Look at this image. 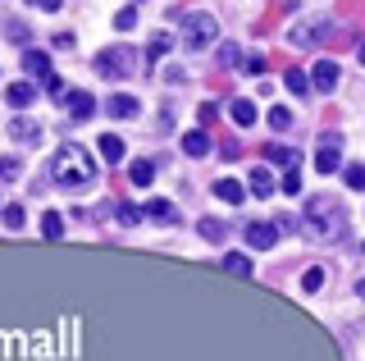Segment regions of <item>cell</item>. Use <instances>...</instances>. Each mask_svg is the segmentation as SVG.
I'll return each mask as SVG.
<instances>
[{
	"label": "cell",
	"instance_id": "obj_1",
	"mask_svg": "<svg viewBox=\"0 0 365 361\" xmlns=\"http://www.w3.org/2000/svg\"><path fill=\"white\" fill-rule=\"evenodd\" d=\"M302 229H306V238H315V243H342L347 238V210L329 193L311 197L306 201V215H302Z\"/></svg>",
	"mask_w": 365,
	"mask_h": 361
},
{
	"label": "cell",
	"instance_id": "obj_2",
	"mask_svg": "<svg viewBox=\"0 0 365 361\" xmlns=\"http://www.w3.org/2000/svg\"><path fill=\"white\" fill-rule=\"evenodd\" d=\"M51 178L60 188H68V193H83V188L96 183V165H91V156L83 151V146H60V151L51 156Z\"/></svg>",
	"mask_w": 365,
	"mask_h": 361
},
{
	"label": "cell",
	"instance_id": "obj_3",
	"mask_svg": "<svg viewBox=\"0 0 365 361\" xmlns=\"http://www.w3.org/2000/svg\"><path fill=\"white\" fill-rule=\"evenodd\" d=\"M220 41V24H215V14H201V9H192V14H182V46L187 51H205Z\"/></svg>",
	"mask_w": 365,
	"mask_h": 361
},
{
	"label": "cell",
	"instance_id": "obj_4",
	"mask_svg": "<svg viewBox=\"0 0 365 361\" xmlns=\"http://www.w3.org/2000/svg\"><path fill=\"white\" fill-rule=\"evenodd\" d=\"M324 37H329V19H324V14L297 19V24H292V32H288V41H292L297 51H315L319 41H324Z\"/></svg>",
	"mask_w": 365,
	"mask_h": 361
},
{
	"label": "cell",
	"instance_id": "obj_5",
	"mask_svg": "<svg viewBox=\"0 0 365 361\" xmlns=\"http://www.w3.org/2000/svg\"><path fill=\"white\" fill-rule=\"evenodd\" d=\"M133 64H137V51L133 46H110V51L96 55V73L101 78H128Z\"/></svg>",
	"mask_w": 365,
	"mask_h": 361
},
{
	"label": "cell",
	"instance_id": "obj_6",
	"mask_svg": "<svg viewBox=\"0 0 365 361\" xmlns=\"http://www.w3.org/2000/svg\"><path fill=\"white\" fill-rule=\"evenodd\" d=\"M338 165H342V138H338V133H324L319 146H315V169H319V174H334Z\"/></svg>",
	"mask_w": 365,
	"mask_h": 361
},
{
	"label": "cell",
	"instance_id": "obj_7",
	"mask_svg": "<svg viewBox=\"0 0 365 361\" xmlns=\"http://www.w3.org/2000/svg\"><path fill=\"white\" fill-rule=\"evenodd\" d=\"M274 243H279V224H265V220L247 224V247L251 252H269Z\"/></svg>",
	"mask_w": 365,
	"mask_h": 361
},
{
	"label": "cell",
	"instance_id": "obj_8",
	"mask_svg": "<svg viewBox=\"0 0 365 361\" xmlns=\"http://www.w3.org/2000/svg\"><path fill=\"white\" fill-rule=\"evenodd\" d=\"M64 106H68V119H73V123H87L91 115H96V101H91V92H83V87H78V92H68Z\"/></svg>",
	"mask_w": 365,
	"mask_h": 361
},
{
	"label": "cell",
	"instance_id": "obj_9",
	"mask_svg": "<svg viewBox=\"0 0 365 361\" xmlns=\"http://www.w3.org/2000/svg\"><path fill=\"white\" fill-rule=\"evenodd\" d=\"M23 69H28L32 78H41V83H51V78H55V69H51V55H46V51H23Z\"/></svg>",
	"mask_w": 365,
	"mask_h": 361
},
{
	"label": "cell",
	"instance_id": "obj_10",
	"mask_svg": "<svg viewBox=\"0 0 365 361\" xmlns=\"http://www.w3.org/2000/svg\"><path fill=\"white\" fill-rule=\"evenodd\" d=\"M311 87H315V92H334V87H338V64L334 60L311 64Z\"/></svg>",
	"mask_w": 365,
	"mask_h": 361
},
{
	"label": "cell",
	"instance_id": "obj_11",
	"mask_svg": "<svg viewBox=\"0 0 365 361\" xmlns=\"http://www.w3.org/2000/svg\"><path fill=\"white\" fill-rule=\"evenodd\" d=\"M215 197H220L224 206H242L247 183H237V178H220V183H215Z\"/></svg>",
	"mask_w": 365,
	"mask_h": 361
},
{
	"label": "cell",
	"instance_id": "obj_12",
	"mask_svg": "<svg viewBox=\"0 0 365 361\" xmlns=\"http://www.w3.org/2000/svg\"><path fill=\"white\" fill-rule=\"evenodd\" d=\"M265 156H269L274 165H283V174L302 165V151H297V146H283V142H269V151H265Z\"/></svg>",
	"mask_w": 365,
	"mask_h": 361
},
{
	"label": "cell",
	"instance_id": "obj_13",
	"mask_svg": "<svg viewBox=\"0 0 365 361\" xmlns=\"http://www.w3.org/2000/svg\"><path fill=\"white\" fill-rule=\"evenodd\" d=\"M96 146H101V161H106V165H119L123 156H128V146H123V138H114V133H106V138H96Z\"/></svg>",
	"mask_w": 365,
	"mask_h": 361
},
{
	"label": "cell",
	"instance_id": "obj_14",
	"mask_svg": "<svg viewBox=\"0 0 365 361\" xmlns=\"http://www.w3.org/2000/svg\"><path fill=\"white\" fill-rule=\"evenodd\" d=\"M9 138H14V142H41V123L37 119H14V123H9Z\"/></svg>",
	"mask_w": 365,
	"mask_h": 361
},
{
	"label": "cell",
	"instance_id": "obj_15",
	"mask_svg": "<svg viewBox=\"0 0 365 361\" xmlns=\"http://www.w3.org/2000/svg\"><path fill=\"white\" fill-rule=\"evenodd\" d=\"M106 110H110V119H133V115H137V96L119 92V96H110V101H106Z\"/></svg>",
	"mask_w": 365,
	"mask_h": 361
},
{
	"label": "cell",
	"instance_id": "obj_16",
	"mask_svg": "<svg viewBox=\"0 0 365 361\" xmlns=\"http://www.w3.org/2000/svg\"><path fill=\"white\" fill-rule=\"evenodd\" d=\"M182 151L192 156V161H201V156H210V138H205L201 128H192V133H182Z\"/></svg>",
	"mask_w": 365,
	"mask_h": 361
},
{
	"label": "cell",
	"instance_id": "obj_17",
	"mask_svg": "<svg viewBox=\"0 0 365 361\" xmlns=\"http://www.w3.org/2000/svg\"><path fill=\"white\" fill-rule=\"evenodd\" d=\"M5 101H9V106H32V101H37V87H32V83H9L5 87Z\"/></svg>",
	"mask_w": 365,
	"mask_h": 361
},
{
	"label": "cell",
	"instance_id": "obj_18",
	"mask_svg": "<svg viewBox=\"0 0 365 361\" xmlns=\"http://www.w3.org/2000/svg\"><path fill=\"white\" fill-rule=\"evenodd\" d=\"M146 215H151L155 224H174V220H178V210H174V201L155 197V201H146Z\"/></svg>",
	"mask_w": 365,
	"mask_h": 361
},
{
	"label": "cell",
	"instance_id": "obj_19",
	"mask_svg": "<svg viewBox=\"0 0 365 361\" xmlns=\"http://www.w3.org/2000/svg\"><path fill=\"white\" fill-rule=\"evenodd\" d=\"M228 115H233V123H237V128H251V123H256V106H251L247 96H237L233 106H228Z\"/></svg>",
	"mask_w": 365,
	"mask_h": 361
},
{
	"label": "cell",
	"instance_id": "obj_20",
	"mask_svg": "<svg viewBox=\"0 0 365 361\" xmlns=\"http://www.w3.org/2000/svg\"><path fill=\"white\" fill-rule=\"evenodd\" d=\"M128 178H133L137 188L155 183V161H146V156H142V161H133V165H128Z\"/></svg>",
	"mask_w": 365,
	"mask_h": 361
},
{
	"label": "cell",
	"instance_id": "obj_21",
	"mask_svg": "<svg viewBox=\"0 0 365 361\" xmlns=\"http://www.w3.org/2000/svg\"><path fill=\"white\" fill-rule=\"evenodd\" d=\"M283 87H288L292 96H306V92H311V73H306V69H288V73H283Z\"/></svg>",
	"mask_w": 365,
	"mask_h": 361
},
{
	"label": "cell",
	"instance_id": "obj_22",
	"mask_svg": "<svg viewBox=\"0 0 365 361\" xmlns=\"http://www.w3.org/2000/svg\"><path fill=\"white\" fill-rule=\"evenodd\" d=\"M247 188H251V193H256V197H269V193H274V188H279V183H274V174H269V169H256V174L247 178Z\"/></svg>",
	"mask_w": 365,
	"mask_h": 361
},
{
	"label": "cell",
	"instance_id": "obj_23",
	"mask_svg": "<svg viewBox=\"0 0 365 361\" xmlns=\"http://www.w3.org/2000/svg\"><path fill=\"white\" fill-rule=\"evenodd\" d=\"M41 233H46V238H64V215H60V210H46V220H41Z\"/></svg>",
	"mask_w": 365,
	"mask_h": 361
},
{
	"label": "cell",
	"instance_id": "obj_24",
	"mask_svg": "<svg viewBox=\"0 0 365 361\" xmlns=\"http://www.w3.org/2000/svg\"><path fill=\"white\" fill-rule=\"evenodd\" d=\"M169 46H174V37H169V32H160L151 46H146V69H155V60H160V55H165Z\"/></svg>",
	"mask_w": 365,
	"mask_h": 361
},
{
	"label": "cell",
	"instance_id": "obj_25",
	"mask_svg": "<svg viewBox=\"0 0 365 361\" xmlns=\"http://www.w3.org/2000/svg\"><path fill=\"white\" fill-rule=\"evenodd\" d=\"M224 270H228V275H237V279H247L251 275V256H242V252L224 256Z\"/></svg>",
	"mask_w": 365,
	"mask_h": 361
},
{
	"label": "cell",
	"instance_id": "obj_26",
	"mask_svg": "<svg viewBox=\"0 0 365 361\" xmlns=\"http://www.w3.org/2000/svg\"><path fill=\"white\" fill-rule=\"evenodd\" d=\"M269 128H274V133H288V128H292V110H288V106H274V110H269Z\"/></svg>",
	"mask_w": 365,
	"mask_h": 361
},
{
	"label": "cell",
	"instance_id": "obj_27",
	"mask_svg": "<svg viewBox=\"0 0 365 361\" xmlns=\"http://www.w3.org/2000/svg\"><path fill=\"white\" fill-rule=\"evenodd\" d=\"M201 238H205V243H224V238H228L224 220H201Z\"/></svg>",
	"mask_w": 365,
	"mask_h": 361
},
{
	"label": "cell",
	"instance_id": "obj_28",
	"mask_svg": "<svg viewBox=\"0 0 365 361\" xmlns=\"http://www.w3.org/2000/svg\"><path fill=\"white\" fill-rule=\"evenodd\" d=\"M319 288H324V270L311 265V270L302 275V293H319Z\"/></svg>",
	"mask_w": 365,
	"mask_h": 361
},
{
	"label": "cell",
	"instance_id": "obj_29",
	"mask_svg": "<svg viewBox=\"0 0 365 361\" xmlns=\"http://www.w3.org/2000/svg\"><path fill=\"white\" fill-rule=\"evenodd\" d=\"M19 174H23V165L14 161V156H0V183H14Z\"/></svg>",
	"mask_w": 365,
	"mask_h": 361
},
{
	"label": "cell",
	"instance_id": "obj_30",
	"mask_svg": "<svg viewBox=\"0 0 365 361\" xmlns=\"http://www.w3.org/2000/svg\"><path fill=\"white\" fill-rule=\"evenodd\" d=\"M220 64H224V69H237V64H242V51H237L233 41H224V46H220Z\"/></svg>",
	"mask_w": 365,
	"mask_h": 361
},
{
	"label": "cell",
	"instance_id": "obj_31",
	"mask_svg": "<svg viewBox=\"0 0 365 361\" xmlns=\"http://www.w3.org/2000/svg\"><path fill=\"white\" fill-rule=\"evenodd\" d=\"M114 28H119V32H128V28H137V5H123L119 14H114Z\"/></svg>",
	"mask_w": 365,
	"mask_h": 361
},
{
	"label": "cell",
	"instance_id": "obj_32",
	"mask_svg": "<svg viewBox=\"0 0 365 361\" xmlns=\"http://www.w3.org/2000/svg\"><path fill=\"white\" fill-rule=\"evenodd\" d=\"M342 178H347V188L365 193V165H347V169H342Z\"/></svg>",
	"mask_w": 365,
	"mask_h": 361
},
{
	"label": "cell",
	"instance_id": "obj_33",
	"mask_svg": "<svg viewBox=\"0 0 365 361\" xmlns=\"http://www.w3.org/2000/svg\"><path fill=\"white\" fill-rule=\"evenodd\" d=\"M279 193H288V197H297V193H302V174H297V169H288V174L279 178Z\"/></svg>",
	"mask_w": 365,
	"mask_h": 361
},
{
	"label": "cell",
	"instance_id": "obj_34",
	"mask_svg": "<svg viewBox=\"0 0 365 361\" xmlns=\"http://www.w3.org/2000/svg\"><path fill=\"white\" fill-rule=\"evenodd\" d=\"M242 73L260 78V73H265V55H242Z\"/></svg>",
	"mask_w": 365,
	"mask_h": 361
},
{
	"label": "cell",
	"instance_id": "obj_35",
	"mask_svg": "<svg viewBox=\"0 0 365 361\" xmlns=\"http://www.w3.org/2000/svg\"><path fill=\"white\" fill-rule=\"evenodd\" d=\"M0 215H5V229H23V206H5Z\"/></svg>",
	"mask_w": 365,
	"mask_h": 361
},
{
	"label": "cell",
	"instance_id": "obj_36",
	"mask_svg": "<svg viewBox=\"0 0 365 361\" xmlns=\"http://www.w3.org/2000/svg\"><path fill=\"white\" fill-rule=\"evenodd\" d=\"M146 215V210H137V206H128V201H123V206H119V224H137V220H142Z\"/></svg>",
	"mask_w": 365,
	"mask_h": 361
},
{
	"label": "cell",
	"instance_id": "obj_37",
	"mask_svg": "<svg viewBox=\"0 0 365 361\" xmlns=\"http://www.w3.org/2000/svg\"><path fill=\"white\" fill-rule=\"evenodd\" d=\"M55 51H73V37H68V32H55Z\"/></svg>",
	"mask_w": 365,
	"mask_h": 361
},
{
	"label": "cell",
	"instance_id": "obj_38",
	"mask_svg": "<svg viewBox=\"0 0 365 361\" xmlns=\"http://www.w3.org/2000/svg\"><path fill=\"white\" fill-rule=\"evenodd\" d=\"M356 293H361V302H365V279H361V284H356Z\"/></svg>",
	"mask_w": 365,
	"mask_h": 361
},
{
	"label": "cell",
	"instance_id": "obj_39",
	"mask_svg": "<svg viewBox=\"0 0 365 361\" xmlns=\"http://www.w3.org/2000/svg\"><path fill=\"white\" fill-rule=\"evenodd\" d=\"M356 55H361V64H365V41H361V51H356Z\"/></svg>",
	"mask_w": 365,
	"mask_h": 361
}]
</instances>
